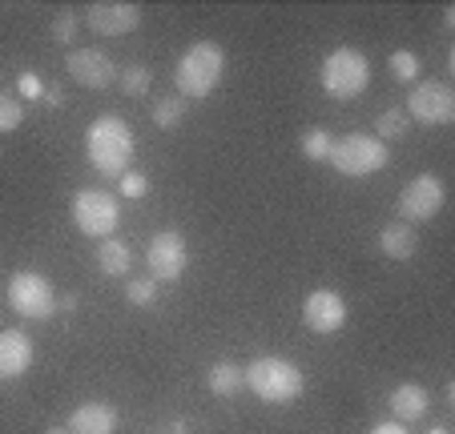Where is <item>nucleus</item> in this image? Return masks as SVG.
Segmentation results:
<instances>
[{
  "label": "nucleus",
  "instance_id": "obj_1",
  "mask_svg": "<svg viewBox=\"0 0 455 434\" xmlns=\"http://www.w3.org/2000/svg\"><path fill=\"white\" fill-rule=\"evenodd\" d=\"M85 149L101 178H125L133 162V129L121 117H97L85 133Z\"/></svg>",
  "mask_w": 455,
  "mask_h": 434
},
{
  "label": "nucleus",
  "instance_id": "obj_2",
  "mask_svg": "<svg viewBox=\"0 0 455 434\" xmlns=\"http://www.w3.org/2000/svg\"><path fill=\"white\" fill-rule=\"evenodd\" d=\"M222 68H226V57L222 49H218L214 41H198L189 44L186 57L178 60V68H173V81H178V97H210L218 89V81H222Z\"/></svg>",
  "mask_w": 455,
  "mask_h": 434
},
{
  "label": "nucleus",
  "instance_id": "obj_3",
  "mask_svg": "<svg viewBox=\"0 0 455 434\" xmlns=\"http://www.w3.org/2000/svg\"><path fill=\"white\" fill-rule=\"evenodd\" d=\"M242 386H250L262 402L283 406V402L299 398L307 383H302V370L294 367V362H286V358H254V362L242 370Z\"/></svg>",
  "mask_w": 455,
  "mask_h": 434
},
{
  "label": "nucleus",
  "instance_id": "obj_4",
  "mask_svg": "<svg viewBox=\"0 0 455 434\" xmlns=\"http://www.w3.org/2000/svg\"><path fill=\"white\" fill-rule=\"evenodd\" d=\"M371 81V65L359 49H335L323 60V89L335 101H355L359 93H367Z\"/></svg>",
  "mask_w": 455,
  "mask_h": 434
},
{
  "label": "nucleus",
  "instance_id": "obj_5",
  "mask_svg": "<svg viewBox=\"0 0 455 434\" xmlns=\"http://www.w3.org/2000/svg\"><path fill=\"white\" fill-rule=\"evenodd\" d=\"M387 145L371 133H351L343 141L331 145V157L327 162L335 165L343 178H367V173H379L387 165Z\"/></svg>",
  "mask_w": 455,
  "mask_h": 434
},
{
  "label": "nucleus",
  "instance_id": "obj_6",
  "mask_svg": "<svg viewBox=\"0 0 455 434\" xmlns=\"http://www.w3.org/2000/svg\"><path fill=\"white\" fill-rule=\"evenodd\" d=\"M4 298H9V306L17 310L20 318H52V310L60 306L52 286H49V278H44V273H33V270L12 273L9 286H4Z\"/></svg>",
  "mask_w": 455,
  "mask_h": 434
},
{
  "label": "nucleus",
  "instance_id": "obj_7",
  "mask_svg": "<svg viewBox=\"0 0 455 434\" xmlns=\"http://www.w3.org/2000/svg\"><path fill=\"white\" fill-rule=\"evenodd\" d=\"M117 197L105 193V189H81L77 197H73V222H77L81 233H89V238H109L113 230H117Z\"/></svg>",
  "mask_w": 455,
  "mask_h": 434
},
{
  "label": "nucleus",
  "instance_id": "obj_8",
  "mask_svg": "<svg viewBox=\"0 0 455 434\" xmlns=\"http://www.w3.org/2000/svg\"><path fill=\"white\" fill-rule=\"evenodd\" d=\"M407 117L423 121V125H447L455 117V93L447 81H423L407 97Z\"/></svg>",
  "mask_w": 455,
  "mask_h": 434
},
{
  "label": "nucleus",
  "instance_id": "obj_9",
  "mask_svg": "<svg viewBox=\"0 0 455 434\" xmlns=\"http://www.w3.org/2000/svg\"><path fill=\"white\" fill-rule=\"evenodd\" d=\"M443 201H447L443 181H439L435 173H423L411 185H403V193H399V213H403V222H431V217L443 209Z\"/></svg>",
  "mask_w": 455,
  "mask_h": 434
},
{
  "label": "nucleus",
  "instance_id": "obj_10",
  "mask_svg": "<svg viewBox=\"0 0 455 434\" xmlns=\"http://www.w3.org/2000/svg\"><path fill=\"white\" fill-rule=\"evenodd\" d=\"M146 265L154 273V281H173L186 273L189 265V249H186V238L178 230H162L146 249Z\"/></svg>",
  "mask_w": 455,
  "mask_h": 434
},
{
  "label": "nucleus",
  "instance_id": "obj_11",
  "mask_svg": "<svg viewBox=\"0 0 455 434\" xmlns=\"http://www.w3.org/2000/svg\"><path fill=\"white\" fill-rule=\"evenodd\" d=\"M65 65H69V77L85 89H105L117 81V65L101 49H73Z\"/></svg>",
  "mask_w": 455,
  "mask_h": 434
},
{
  "label": "nucleus",
  "instance_id": "obj_12",
  "mask_svg": "<svg viewBox=\"0 0 455 434\" xmlns=\"http://www.w3.org/2000/svg\"><path fill=\"white\" fill-rule=\"evenodd\" d=\"M302 322L315 334H335L347 322V302L339 298L335 289H315L307 302H302Z\"/></svg>",
  "mask_w": 455,
  "mask_h": 434
},
{
  "label": "nucleus",
  "instance_id": "obj_13",
  "mask_svg": "<svg viewBox=\"0 0 455 434\" xmlns=\"http://www.w3.org/2000/svg\"><path fill=\"white\" fill-rule=\"evenodd\" d=\"M85 20L97 36H125L141 25V9L138 4H121V0H105V4H93L85 12Z\"/></svg>",
  "mask_w": 455,
  "mask_h": 434
},
{
  "label": "nucleus",
  "instance_id": "obj_14",
  "mask_svg": "<svg viewBox=\"0 0 455 434\" xmlns=\"http://www.w3.org/2000/svg\"><path fill=\"white\" fill-rule=\"evenodd\" d=\"M36 358V346L25 330H0V378H20Z\"/></svg>",
  "mask_w": 455,
  "mask_h": 434
},
{
  "label": "nucleus",
  "instance_id": "obj_15",
  "mask_svg": "<svg viewBox=\"0 0 455 434\" xmlns=\"http://www.w3.org/2000/svg\"><path fill=\"white\" fill-rule=\"evenodd\" d=\"M113 426H117L113 406H105V402H85V406H77L69 414L65 430L69 434H113Z\"/></svg>",
  "mask_w": 455,
  "mask_h": 434
},
{
  "label": "nucleus",
  "instance_id": "obj_16",
  "mask_svg": "<svg viewBox=\"0 0 455 434\" xmlns=\"http://www.w3.org/2000/svg\"><path fill=\"white\" fill-rule=\"evenodd\" d=\"M427 406H431V398L419 383H403V386L391 391V414H395L399 422H415V418H423Z\"/></svg>",
  "mask_w": 455,
  "mask_h": 434
},
{
  "label": "nucleus",
  "instance_id": "obj_17",
  "mask_svg": "<svg viewBox=\"0 0 455 434\" xmlns=\"http://www.w3.org/2000/svg\"><path fill=\"white\" fill-rule=\"evenodd\" d=\"M379 249H383L387 257L403 262V257H411V254H415V230H411L407 222L383 225V233H379Z\"/></svg>",
  "mask_w": 455,
  "mask_h": 434
},
{
  "label": "nucleus",
  "instance_id": "obj_18",
  "mask_svg": "<svg viewBox=\"0 0 455 434\" xmlns=\"http://www.w3.org/2000/svg\"><path fill=\"white\" fill-rule=\"evenodd\" d=\"M129 265H133V254H129L125 241H101L97 246V270L105 278H125Z\"/></svg>",
  "mask_w": 455,
  "mask_h": 434
},
{
  "label": "nucleus",
  "instance_id": "obj_19",
  "mask_svg": "<svg viewBox=\"0 0 455 434\" xmlns=\"http://www.w3.org/2000/svg\"><path fill=\"white\" fill-rule=\"evenodd\" d=\"M210 391H214L218 398H234V394L242 391V367H234V362H214V367H210Z\"/></svg>",
  "mask_w": 455,
  "mask_h": 434
},
{
  "label": "nucleus",
  "instance_id": "obj_20",
  "mask_svg": "<svg viewBox=\"0 0 455 434\" xmlns=\"http://www.w3.org/2000/svg\"><path fill=\"white\" fill-rule=\"evenodd\" d=\"M407 129H411V117H407L403 109H383V113H379V121H375V137L383 145L387 141H399Z\"/></svg>",
  "mask_w": 455,
  "mask_h": 434
},
{
  "label": "nucleus",
  "instance_id": "obj_21",
  "mask_svg": "<svg viewBox=\"0 0 455 434\" xmlns=\"http://www.w3.org/2000/svg\"><path fill=\"white\" fill-rule=\"evenodd\" d=\"M299 145H302V157H307V162H327V157H331V145H335V137H331L327 129H307Z\"/></svg>",
  "mask_w": 455,
  "mask_h": 434
},
{
  "label": "nucleus",
  "instance_id": "obj_22",
  "mask_svg": "<svg viewBox=\"0 0 455 434\" xmlns=\"http://www.w3.org/2000/svg\"><path fill=\"white\" fill-rule=\"evenodd\" d=\"M154 121L162 129H178L181 121H186V97H162V101L154 105Z\"/></svg>",
  "mask_w": 455,
  "mask_h": 434
},
{
  "label": "nucleus",
  "instance_id": "obj_23",
  "mask_svg": "<svg viewBox=\"0 0 455 434\" xmlns=\"http://www.w3.org/2000/svg\"><path fill=\"white\" fill-rule=\"evenodd\" d=\"M149 81H154V73H149L146 65H129L125 73H121V89H125L129 97L149 93Z\"/></svg>",
  "mask_w": 455,
  "mask_h": 434
},
{
  "label": "nucleus",
  "instance_id": "obj_24",
  "mask_svg": "<svg viewBox=\"0 0 455 434\" xmlns=\"http://www.w3.org/2000/svg\"><path fill=\"white\" fill-rule=\"evenodd\" d=\"M391 77L395 81H415L419 77V57H415L411 49L391 52Z\"/></svg>",
  "mask_w": 455,
  "mask_h": 434
},
{
  "label": "nucleus",
  "instance_id": "obj_25",
  "mask_svg": "<svg viewBox=\"0 0 455 434\" xmlns=\"http://www.w3.org/2000/svg\"><path fill=\"white\" fill-rule=\"evenodd\" d=\"M20 121H25V105H20L17 97L0 93V133H12V129H20Z\"/></svg>",
  "mask_w": 455,
  "mask_h": 434
},
{
  "label": "nucleus",
  "instance_id": "obj_26",
  "mask_svg": "<svg viewBox=\"0 0 455 434\" xmlns=\"http://www.w3.org/2000/svg\"><path fill=\"white\" fill-rule=\"evenodd\" d=\"M125 298L133 302V306H154V302H157V281H154V278H138V281H129Z\"/></svg>",
  "mask_w": 455,
  "mask_h": 434
},
{
  "label": "nucleus",
  "instance_id": "obj_27",
  "mask_svg": "<svg viewBox=\"0 0 455 434\" xmlns=\"http://www.w3.org/2000/svg\"><path fill=\"white\" fill-rule=\"evenodd\" d=\"M73 36H77V17H73V12L52 17V41H57V44H73Z\"/></svg>",
  "mask_w": 455,
  "mask_h": 434
},
{
  "label": "nucleus",
  "instance_id": "obj_28",
  "mask_svg": "<svg viewBox=\"0 0 455 434\" xmlns=\"http://www.w3.org/2000/svg\"><path fill=\"white\" fill-rule=\"evenodd\" d=\"M149 189V181L141 178V173H125V178H121V193L125 197H141Z\"/></svg>",
  "mask_w": 455,
  "mask_h": 434
},
{
  "label": "nucleus",
  "instance_id": "obj_29",
  "mask_svg": "<svg viewBox=\"0 0 455 434\" xmlns=\"http://www.w3.org/2000/svg\"><path fill=\"white\" fill-rule=\"evenodd\" d=\"M20 93H25V97H41V77H36V73H20Z\"/></svg>",
  "mask_w": 455,
  "mask_h": 434
},
{
  "label": "nucleus",
  "instance_id": "obj_30",
  "mask_svg": "<svg viewBox=\"0 0 455 434\" xmlns=\"http://www.w3.org/2000/svg\"><path fill=\"white\" fill-rule=\"evenodd\" d=\"M375 434H407V426L403 422H383V426H375Z\"/></svg>",
  "mask_w": 455,
  "mask_h": 434
},
{
  "label": "nucleus",
  "instance_id": "obj_31",
  "mask_svg": "<svg viewBox=\"0 0 455 434\" xmlns=\"http://www.w3.org/2000/svg\"><path fill=\"white\" fill-rule=\"evenodd\" d=\"M44 434H69V430H65V426H49V430H44Z\"/></svg>",
  "mask_w": 455,
  "mask_h": 434
},
{
  "label": "nucleus",
  "instance_id": "obj_32",
  "mask_svg": "<svg viewBox=\"0 0 455 434\" xmlns=\"http://www.w3.org/2000/svg\"><path fill=\"white\" fill-rule=\"evenodd\" d=\"M431 434H447V430H443V426H435V430H431Z\"/></svg>",
  "mask_w": 455,
  "mask_h": 434
}]
</instances>
